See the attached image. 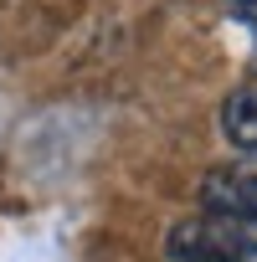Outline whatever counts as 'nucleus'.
Returning <instances> with one entry per match:
<instances>
[{
    "label": "nucleus",
    "instance_id": "3",
    "mask_svg": "<svg viewBox=\"0 0 257 262\" xmlns=\"http://www.w3.org/2000/svg\"><path fill=\"white\" fill-rule=\"evenodd\" d=\"M221 134H226L231 149L257 155V77L231 88V98L221 103Z\"/></svg>",
    "mask_w": 257,
    "mask_h": 262
},
{
    "label": "nucleus",
    "instance_id": "2",
    "mask_svg": "<svg viewBox=\"0 0 257 262\" xmlns=\"http://www.w3.org/2000/svg\"><path fill=\"white\" fill-rule=\"evenodd\" d=\"M201 206L221 216H252L257 221V175L247 170H211L201 180Z\"/></svg>",
    "mask_w": 257,
    "mask_h": 262
},
{
    "label": "nucleus",
    "instance_id": "1",
    "mask_svg": "<svg viewBox=\"0 0 257 262\" xmlns=\"http://www.w3.org/2000/svg\"><path fill=\"white\" fill-rule=\"evenodd\" d=\"M165 252L170 262H257V221L201 211L170 226Z\"/></svg>",
    "mask_w": 257,
    "mask_h": 262
}]
</instances>
